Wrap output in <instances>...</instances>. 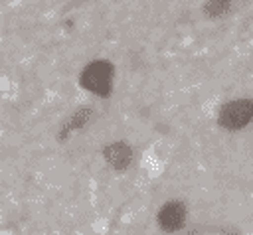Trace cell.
Returning a JSON list of instances; mask_svg holds the SVG:
<instances>
[{
    "label": "cell",
    "mask_w": 253,
    "mask_h": 235,
    "mask_svg": "<svg viewBox=\"0 0 253 235\" xmlns=\"http://www.w3.org/2000/svg\"><path fill=\"white\" fill-rule=\"evenodd\" d=\"M79 81L87 91H91L99 97H107L113 89V65L105 59L91 61L81 71Z\"/></svg>",
    "instance_id": "cell-1"
},
{
    "label": "cell",
    "mask_w": 253,
    "mask_h": 235,
    "mask_svg": "<svg viewBox=\"0 0 253 235\" xmlns=\"http://www.w3.org/2000/svg\"><path fill=\"white\" fill-rule=\"evenodd\" d=\"M251 120H253V101L251 99L229 101L219 109V115H217L219 126H223L227 130H239V128L247 126Z\"/></svg>",
    "instance_id": "cell-2"
},
{
    "label": "cell",
    "mask_w": 253,
    "mask_h": 235,
    "mask_svg": "<svg viewBox=\"0 0 253 235\" xmlns=\"http://www.w3.org/2000/svg\"><path fill=\"white\" fill-rule=\"evenodd\" d=\"M158 227L162 231H180L186 223V205L178 199H172V201H166L160 209H158Z\"/></svg>",
    "instance_id": "cell-3"
},
{
    "label": "cell",
    "mask_w": 253,
    "mask_h": 235,
    "mask_svg": "<svg viewBox=\"0 0 253 235\" xmlns=\"http://www.w3.org/2000/svg\"><path fill=\"white\" fill-rule=\"evenodd\" d=\"M105 162L115 170H126L132 162V148L126 142H111L103 148Z\"/></svg>",
    "instance_id": "cell-4"
},
{
    "label": "cell",
    "mask_w": 253,
    "mask_h": 235,
    "mask_svg": "<svg viewBox=\"0 0 253 235\" xmlns=\"http://www.w3.org/2000/svg\"><path fill=\"white\" fill-rule=\"evenodd\" d=\"M89 113H91L89 109H81V111H77V113H75V115L71 117V120H69V122H67V124H65L63 128H61V130H65V132H63V136H65V134H67L69 130L81 128V126H83V124H85V122L89 120Z\"/></svg>",
    "instance_id": "cell-5"
}]
</instances>
